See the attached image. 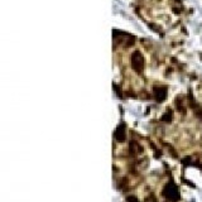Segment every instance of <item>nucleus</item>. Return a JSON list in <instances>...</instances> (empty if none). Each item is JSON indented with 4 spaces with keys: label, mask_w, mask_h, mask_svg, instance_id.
<instances>
[{
    "label": "nucleus",
    "mask_w": 202,
    "mask_h": 202,
    "mask_svg": "<svg viewBox=\"0 0 202 202\" xmlns=\"http://www.w3.org/2000/svg\"><path fill=\"white\" fill-rule=\"evenodd\" d=\"M162 193L169 201H178L180 200V192H178V187L176 186L174 182H168L167 185L164 186Z\"/></svg>",
    "instance_id": "nucleus-1"
},
{
    "label": "nucleus",
    "mask_w": 202,
    "mask_h": 202,
    "mask_svg": "<svg viewBox=\"0 0 202 202\" xmlns=\"http://www.w3.org/2000/svg\"><path fill=\"white\" fill-rule=\"evenodd\" d=\"M130 62L131 66H133L134 71H137L138 73H140L143 71V64H144V61H143V56L140 52L135 51V52L131 54V58H130Z\"/></svg>",
    "instance_id": "nucleus-2"
},
{
    "label": "nucleus",
    "mask_w": 202,
    "mask_h": 202,
    "mask_svg": "<svg viewBox=\"0 0 202 202\" xmlns=\"http://www.w3.org/2000/svg\"><path fill=\"white\" fill-rule=\"evenodd\" d=\"M153 93L157 101H163L167 96V88L164 86H156L153 88Z\"/></svg>",
    "instance_id": "nucleus-3"
},
{
    "label": "nucleus",
    "mask_w": 202,
    "mask_h": 202,
    "mask_svg": "<svg viewBox=\"0 0 202 202\" xmlns=\"http://www.w3.org/2000/svg\"><path fill=\"white\" fill-rule=\"evenodd\" d=\"M114 135H115L116 140H119V142H124L125 137H126V134H125V124H120L119 126H117V129H116Z\"/></svg>",
    "instance_id": "nucleus-4"
},
{
    "label": "nucleus",
    "mask_w": 202,
    "mask_h": 202,
    "mask_svg": "<svg viewBox=\"0 0 202 202\" xmlns=\"http://www.w3.org/2000/svg\"><path fill=\"white\" fill-rule=\"evenodd\" d=\"M143 152V148L137 143V142H131L130 143V154L131 156H135L137 153Z\"/></svg>",
    "instance_id": "nucleus-5"
},
{
    "label": "nucleus",
    "mask_w": 202,
    "mask_h": 202,
    "mask_svg": "<svg viewBox=\"0 0 202 202\" xmlns=\"http://www.w3.org/2000/svg\"><path fill=\"white\" fill-rule=\"evenodd\" d=\"M172 119H173V112H172V110H168L166 114L162 116V120L166 121V123H169V121H172Z\"/></svg>",
    "instance_id": "nucleus-6"
},
{
    "label": "nucleus",
    "mask_w": 202,
    "mask_h": 202,
    "mask_svg": "<svg viewBox=\"0 0 202 202\" xmlns=\"http://www.w3.org/2000/svg\"><path fill=\"white\" fill-rule=\"evenodd\" d=\"M126 201L128 202H138V198L135 196H128L126 197Z\"/></svg>",
    "instance_id": "nucleus-7"
},
{
    "label": "nucleus",
    "mask_w": 202,
    "mask_h": 202,
    "mask_svg": "<svg viewBox=\"0 0 202 202\" xmlns=\"http://www.w3.org/2000/svg\"><path fill=\"white\" fill-rule=\"evenodd\" d=\"M145 202H156V198H154V196L150 195L147 200H145Z\"/></svg>",
    "instance_id": "nucleus-8"
},
{
    "label": "nucleus",
    "mask_w": 202,
    "mask_h": 202,
    "mask_svg": "<svg viewBox=\"0 0 202 202\" xmlns=\"http://www.w3.org/2000/svg\"><path fill=\"white\" fill-rule=\"evenodd\" d=\"M190 161H191V158H190V157H187V158L183 159V163H185V164H188V163H190Z\"/></svg>",
    "instance_id": "nucleus-9"
}]
</instances>
